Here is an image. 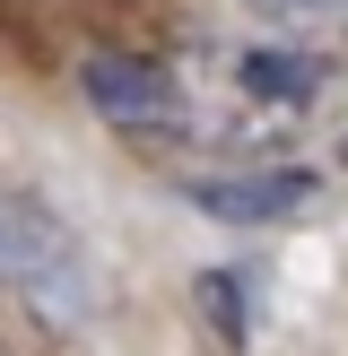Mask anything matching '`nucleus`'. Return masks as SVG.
<instances>
[{
	"label": "nucleus",
	"mask_w": 348,
	"mask_h": 356,
	"mask_svg": "<svg viewBox=\"0 0 348 356\" xmlns=\"http://www.w3.org/2000/svg\"><path fill=\"white\" fill-rule=\"evenodd\" d=\"M96 296L104 287H96V261H87L79 226L52 200L0 183V305H17L44 330H79L96 313Z\"/></svg>",
	"instance_id": "1"
},
{
	"label": "nucleus",
	"mask_w": 348,
	"mask_h": 356,
	"mask_svg": "<svg viewBox=\"0 0 348 356\" xmlns=\"http://www.w3.org/2000/svg\"><path fill=\"white\" fill-rule=\"evenodd\" d=\"M87 104L131 139H200V87L174 61H139V52H87L79 70Z\"/></svg>",
	"instance_id": "2"
},
{
	"label": "nucleus",
	"mask_w": 348,
	"mask_h": 356,
	"mask_svg": "<svg viewBox=\"0 0 348 356\" xmlns=\"http://www.w3.org/2000/svg\"><path fill=\"white\" fill-rule=\"evenodd\" d=\"M183 200L209 209V218H235V226H278V218H305L322 200V174L305 165H261V174H183Z\"/></svg>",
	"instance_id": "3"
},
{
	"label": "nucleus",
	"mask_w": 348,
	"mask_h": 356,
	"mask_svg": "<svg viewBox=\"0 0 348 356\" xmlns=\"http://www.w3.org/2000/svg\"><path fill=\"white\" fill-rule=\"evenodd\" d=\"M261 35L278 44H305V52H348V0H244Z\"/></svg>",
	"instance_id": "4"
}]
</instances>
